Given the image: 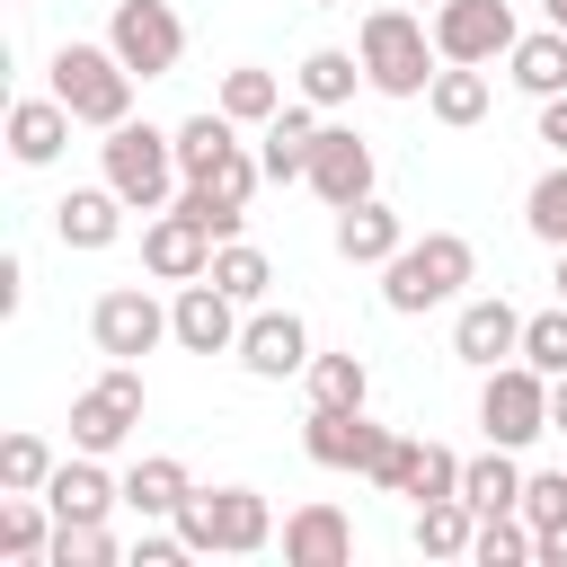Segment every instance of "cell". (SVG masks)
I'll return each instance as SVG.
<instances>
[{"label": "cell", "instance_id": "obj_1", "mask_svg": "<svg viewBox=\"0 0 567 567\" xmlns=\"http://www.w3.org/2000/svg\"><path fill=\"white\" fill-rule=\"evenodd\" d=\"M354 53H363V80H372L381 97H425V89H434V71H443V53H434V27H425V9H408V0H381V9H363V27H354Z\"/></svg>", "mask_w": 567, "mask_h": 567}, {"label": "cell", "instance_id": "obj_2", "mask_svg": "<svg viewBox=\"0 0 567 567\" xmlns=\"http://www.w3.org/2000/svg\"><path fill=\"white\" fill-rule=\"evenodd\" d=\"M470 284H478V248H470L461 230H425V239H408V248L381 266V301H390L399 319H425V310L461 301Z\"/></svg>", "mask_w": 567, "mask_h": 567}, {"label": "cell", "instance_id": "obj_3", "mask_svg": "<svg viewBox=\"0 0 567 567\" xmlns=\"http://www.w3.org/2000/svg\"><path fill=\"white\" fill-rule=\"evenodd\" d=\"M97 177L133 204V213H168L177 204V186H186V168H177V133H159V124H115L106 142H97Z\"/></svg>", "mask_w": 567, "mask_h": 567}, {"label": "cell", "instance_id": "obj_4", "mask_svg": "<svg viewBox=\"0 0 567 567\" xmlns=\"http://www.w3.org/2000/svg\"><path fill=\"white\" fill-rule=\"evenodd\" d=\"M177 532H186L195 558H257V549L284 540V532H275V505H266L257 487H195V496L177 505Z\"/></svg>", "mask_w": 567, "mask_h": 567}, {"label": "cell", "instance_id": "obj_5", "mask_svg": "<svg viewBox=\"0 0 567 567\" xmlns=\"http://www.w3.org/2000/svg\"><path fill=\"white\" fill-rule=\"evenodd\" d=\"M44 89H53L89 133H115V124L133 115V71H124V53H115V44H53Z\"/></svg>", "mask_w": 567, "mask_h": 567}, {"label": "cell", "instance_id": "obj_6", "mask_svg": "<svg viewBox=\"0 0 567 567\" xmlns=\"http://www.w3.org/2000/svg\"><path fill=\"white\" fill-rule=\"evenodd\" d=\"M478 434L505 443V452H532L549 434V372H532L523 354L496 363V372H478Z\"/></svg>", "mask_w": 567, "mask_h": 567}, {"label": "cell", "instance_id": "obj_7", "mask_svg": "<svg viewBox=\"0 0 567 567\" xmlns=\"http://www.w3.org/2000/svg\"><path fill=\"white\" fill-rule=\"evenodd\" d=\"M142 408H151V390H142V372L133 363H106L80 399H71V452H124L133 443V425H142Z\"/></svg>", "mask_w": 567, "mask_h": 567}, {"label": "cell", "instance_id": "obj_8", "mask_svg": "<svg viewBox=\"0 0 567 567\" xmlns=\"http://www.w3.org/2000/svg\"><path fill=\"white\" fill-rule=\"evenodd\" d=\"M89 337H97L106 363H142L151 346H177V337H168V301L142 292V284H106V292L89 301Z\"/></svg>", "mask_w": 567, "mask_h": 567}, {"label": "cell", "instance_id": "obj_9", "mask_svg": "<svg viewBox=\"0 0 567 567\" xmlns=\"http://www.w3.org/2000/svg\"><path fill=\"white\" fill-rule=\"evenodd\" d=\"M106 44L124 53V71H133V80H168V71L186 62V18H177L168 0H115Z\"/></svg>", "mask_w": 567, "mask_h": 567}, {"label": "cell", "instance_id": "obj_10", "mask_svg": "<svg viewBox=\"0 0 567 567\" xmlns=\"http://www.w3.org/2000/svg\"><path fill=\"white\" fill-rule=\"evenodd\" d=\"M425 27H434V53L443 62H505L514 53V0H443V9H425Z\"/></svg>", "mask_w": 567, "mask_h": 567}, {"label": "cell", "instance_id": "obj_11", "mask_svg": "<svg viewBox=\"0 0 567 567\" xmlns=\"http://www.w3.org/2000/svg\"><path fill=\"white\" fill-rule=\"evenodd\" d=\"M239 328H248V310H239L213 275H195V284L168 292V337H177L186 354H239Z\"/></svg>", "mask_w": 567, "mask_h": 567}, {"label": "cell", "instance_id": "obj_12", "mask_svg": "<svg viewBox=\"0 0 567 567\" xmlns=\"http://www.w3.org/2000/svg\"><path fill=\"white\" fill-rule=\"evenodd\" d=\"M310 354L319 346H310V319L301 310H266V301L248 310V328H239V372L248 381H301Z\"/></svg>", "mask_w": 567, "mask_h": 567}, {"label": "cell", "instance_id": "obj_13", "mask_svg": "<svg viewBox=\"0 0 567 567\" xmlns=\"http://www.w3.org/2000/svg\"><path fill=\"white\" fill-rule=\"evenodd\" d=\"M301 452H310L319 470L372 478V461L390 452V425H372V408H310V416H301Z\"/></svg>", "mask_w": 567, "mask_h": 567}, {"label": "cell", "instance_id": "obj_14", "mask_svg": "<svg viewBox=\"0 0 567 567\" xmlns=\"http://www.w3.org/2000/svg\"><path fill=\"white\" fill-rule=\"evenodd\" d=\"M328 213H346V204H363L372 186H381V159H372V142L354 133V124H328L319 133V151H310V177H301Z\"/></svg>", "mask_w": 567, "mask_h": 567}, {"label": "cell", "instance_id": "obj_15", "mask_svg": "<svg viewBox=\"0 0 567 567\" xmlns=\"http://www.w3.org/2000/svg\"><path fill=\"white\" fill-rule=\"evenodd\" d=\"M452 354H461L470 372L514 363V354H523V310H514L505 292H470V301L452 310Z\"/></svg>", "mask_w": 567, "mask_h": 567}, {"label": "cell", "instance_id": "obj_16", "mask_svg": "<svg viewBox=\"0 0 567 567\" xmlns=\"http://www.w3.org/2000/svg\"><path fill=\"white\" fill-rule=\"evenodd\" d=\"M319 106L310 97H284L266 124H257V168H266V186H301L310 177V151H319Z\"/></svg>", "mask_w": 567, "mask_h": 567}, {"label": "cell", "instance_id": "obj_17", "mask_svg": "<svg viewBox=\"0 0 567 567\" xmlns=\"http://www.w3.org/2000/svg\"><path fill=\"white\" fill-rule=\"evenodd\" d=\"M213 248H221V239H213L195 213H177V204L142 221V266H151L159 284H195V275H213Z\"/></svg>", "mask_w": 567, "mask_h": 567}, {"label": "cell", "instance_id": "obj_18", "mask_svg": "<svg viewBox=\"0 0 567 567\" xmlns=\"http://www.w3.org/2000/svg\"><path fill=\"white\" fill-rule=\"evenodd\" d=\"M44 505H53V523H106L124 505V478L97 452H62V470L44 478Z\"/></svg>", "mask_w": 567, "mask_h": 567}, {"label": "cell", "instance_id": "obj_19", "mask_svg": "<svg viewBox=\"0 0 567 567\" xmlns=\"http://www.w3.org/2000/svg\"><path fill=\"white\" fill-rule=\"evenodd\" d=\"M124 213H133V204H124L106 177H97V186H71V195L53 204V239H62V248H80V257H97V248H115V239H124Z\"/></svg>", "mask_w": 567, "mask_h": 567}, {"label": "cell", "instance_id": "obj_20", "mask_svg": "<svg viewBox=\"0 0 567 567\" xmlns=\"http://www.w3.org/2000/svg\"><path fill=\"white\" fill-rule=\"evenodd\" d=\"M346 558H354V523L328 496H310V505L284 514V567H346Z\"/></svg>", "mask_w": 567, "mask_h": 567}, {"label": "cell", "instance_id": "obj_21", "mask_svg": "<svg viewBox=\"0 0 567 567\" xmlns=\"http://www.w3.org/2000/svg\"><path fill=\"white\" fill-rule=\"evenodd\" d=\"M71 124H80V115H71L53 89H44V97H18V106H9V159H18V168H53V159L71 151Z\"/></svg>", "mask_w": 567, "mask_h": 567}, {"label": "cell", "instance_id": "obj_22", "mask_svg": "<svg viewBox=\"0 0 567 567\" xmlns=\"http://www.w3.org/2000/svg\"><path fill=\"white\" fill-rule=\"evenodd\" d=\"M186 496H195V470H186L177 452H142V461L124 470V514H142V523H177Z\"/></svg>", "mask_w": 567, "mask_h": 567}, {"label": "cell", "instance_id": "obj_23", "mask_svg": "<svg viewBox=\"0 0 567 567\" xmlns=\"http://www.w3.org/2000/svg\"><path fill=\"white\" fill-rule=\"evenodd\" d=\"M399 248H408V221H399L381 195H363V204L337 213V257H346V266H390Z\"/></svg>", "mask_w": 567, "mask_h": 567}, {"label": "cell", "instance_id": "obj_24", "mask_svg": "<svg viewBox=\"0 0 567 567\" xmlns=\"http://www.w3.org/2000/svg\"><path fill=\"white\" fill-rule=\"evenodd\" d=\"M505 80H514L532 106H540V97H558V89H567V27H549V18H540L532 35H514V53H505Z\"/></svg>", "mask_w": 567, "mask_h": 567}, {"label": "cell", "instance_id": "obj_25", "mask_svg": "<svg viewBox=\"0 0 567 567\" xmlns=\"http://www.w3.org/2000/svg\"><path fill=\"white\" fill-rule=\"evenodd\" d=\"M487 106H496V89H487V71H478V62H443V71H434V89H425V115H434L443 133L487 124Z\"/></svg>", "mask_w": 567, "mask_h": 567}, {"label": "cell", "instance_id": "obj_26", "mask_svg": "<svg viewBox=\"0 0 567 567\" xmlns=\"http://www.w3.org/2000/svg\"><path fill=\"white\" fill-rule=\"evenodd\" d=\"M523 452H505V443H487V452H470L461 461V496L478 505V514H523Z\"/></svg>", "mask_w": 567, "mask_h": 567}, {"label": "cell", "instance_id": "obj_27", "mask_svg": "<svg viewBox=\"0 0 567 567\" xmlns=\"http://www.w3.org/2000/svg\"><path fill=\"white\" fill-rule=\"evenodd\" d=\"M408 540H416V558H470V540H478V505H470V496H425L416 523H408Z\"/></svg>", "mask_w": 567, "mask_h": 567}, {"label": "cell", "instance_id": "obj_28", "mask_svg": "<svg viewBox=\"0 0 567 567\" xmlns=\"http://www.w3.org/2000/svg\"><path fill=\"white\" fill-rule=\"evenodd\" d=\"M354 89H372V80H363V53H346V44H319V53H301V71H292V97H310L319 115L346 106Z\"/></svg>", "mask_w": 567, "mask_h": 567}, {"label": "cell", "instance_id": "obj_29", "mask_svg": "<svg viewBox=\"0 0 567 567\" xmlns=\"http://www.w3.org/2000/svg\"><path fill=\"white\" fill-rule=\"evenodd\" d=\"M44 549H53V505L44 496H0V558L44 567Z\"/></svg>", "mask_w": 567, "mask_h": 567}, {"label": "cell", "instance_id": "obj_30", "mask_svg": "<svg viewBox=\"0 0 567 567\" xmlns=\"http://www.w3.org/2000/svg\"><path fill=\"white\" fill-rule=\"evenodd\" d=\"M168 133H177V168H186V177H213V168L239 151V124H230L221 106H204V115H186V124H168Z\"/></svg>", "mask_w": 567, "mask_h": 567}, {"label": "cell", "instance_id": "obj_31", "mask_svg": "<svg viewBox=\"0 0 567 567\" xmlns=\"http://www.w3.org/2000/svg\"><path fill=\"white\" fill-rule=\"evenodd\" d=\"M310 408H372V372H363V354L354 346H337V354H310Z\"/></svg>", "mask_w": 567, "mask_h": 567}, {"label": "cell", "instance_id": "obj_32", "mask_svg": "<svg viewBox=\"0 0 567 567\" xmlns=\"http://www.w3.org/2000/svg\"><path fill=\"white\" fill-rule=\"evenodd\" d=\"M213 106H221L230 124H266V115L284 106V80H275L266 62H230V71H221V97H213Z\"/></svg>", "mask_w": 567, "mask_h": 567}, {"label": "cell", "instance_id": "obj_33", "mask_svg": "<svg viewBox=\"0 0 567 567\" xmlns=\"http://www.w3.org/2000/svg\"><path fill=\"white\" fill-rule=\"evenodd\" d=\"M213 284H221L239 310H257V301H266V284H275V257H266L257 239H221V248H213Z\"/></svg>", "mask_w": 567, "mask_h": 567}, {"label": "cell", "instance_id": "obj_34", "mask_svg": "<svg viewBox=\"0 0 567 567\" xmlns=\"http://www.w3.org/2000/svg\"><path fill=\"white\" fill-rule=\"evenodd\" d=\"M53 470H62V452H53L44 434H27V425H18V434L0 443V496H44V478H53Z\"/></svg>", "mask_w": 567, "mask_h": 567}, {"label": "cell", "instance_id": "obj_35", "mask_svg": "<svg viewBox=\"0 0 567 567\" xmlns=\"http://www.w3.org/2000/svg\"><path fill=\"white\" fill-rule=\"evenodd\" d=\"M523 230L540 248H567V159H549L532 186H523Z\"/></svg>", "mask_w": 567, "mask_h": 567}, {"label": "cell", "instance_id": "obj_36", "mask_svg": "<svg viewBox=\"0 0 567 567\" xmlns=\"http://www.w3.org/2000/svg\"><path fill=\"white\" fill-rule=\"evenodd\" d=\"M115 558H124V540H115L106 523H53L44 567H115Z\"/></svg>", "mask_w": 567, "mask_h": 567}, {"label": "cell", "instance_id": "obj_37", "mask_svg": "<svg viewBox=\"0 0 567 567\" xmlns=\"http://www.w3.org/2000/svg\"><path fill=\"white\" fill-rule=\"evenodd\" d=\"M470 558H478V567H523V558H532V523H523V514H478Z\"/></svg>", "mask_w": 567, "mask_h": 567}, {"label": "cell", "instance_id": "obj_38", "mask_svg": "<svg viewBox=\"0 0 567 567\" xmlns=\"http://www.w3.org/2000/svg\"><path fill=\"white\" fill-rule=\"evenodd\" d=\"M523 363H532V372H549V381L567 372V301H549V310H532V319H523Z\"/></svg>", "mask_w": 567, "mask_h": 567}, {"label": "cell", "instance_id": "obj_39", "mask_svg": "<svg viewBox=\"0 0 567 567\" xmlns=\"http://www.w3.org/2000/svg\"><path fill=\"white\" fill-rule=\"evenodd\" d=\"M408 496H416V505H425V496H461V452L416 434V461H408Z\"/></svg>", "mask_w": 567, "mask_h": 567}, {"label": "cell", "instance_id": "obj_40", "mask_svg": "<svg viewBox=\"0 0 567 567\" xmlns=\"http://www.w3.org/2000/svg\"><path fill=\"white\" fill-rule=\"evenodd\" d=\"M523 523H532V532L567 523V470H532V478H523Z\"/></svg>", "mask_w": 567, "mask_h": 567}, {"label": "cell", "instance_id": "obj_41", "mask_svg": "<svg viewBox=\"0 0 567 567\" xmlns=\"http://www.w3.org/2000/svg\"><path fill=\"white\" fill-rule=\"evenodd\" d=\"M408 461H416V434H390V452L372 461V487L381 496H408Z\"/></svg>", "mask_w": 567, "mask_h": 567}, {"label": "cell", "instance_id": "obj_42", "mask_svg": "<svg viewBox=\"0 0 567 567\" xmlns=\"http://www.w3.org/2000/svg\"><path fill=\"white\" fill-rule=\"evenodd\" d=\"M532 133H540V151H549V159H567V89H558V97H540V124H532Z\"/></svg>", "mask_w": 567, "mask_h": 567}, {"label": "cell", "instance_id": "obj_43", "mask_svg": "<svg viewBox=\"0 0 567 567\" xmlns=\"http://www.w3.org/2000/svg\"><path fill=\"white\" fill-rule=\"evenodd\" d=\"M27 301V257H0V319Z\"/></svg>", "mask_w": 567, "mask_h": 567}, {"label": "cell", "instance_id": "obj_44", "mask_svg": "<svg viewBox=\"0 0 567 567\" xmlns=\"http://www.w3.org/2000/svg\"><path fill=\"white\" fill-rule=\"evenodd\" d=\"M532 558H540V567H567V523H549V532H532Z\"/></svg>", "mask_w": 567, "mask_h": 567}, {"label": "cell", "instance_id": "obj_45", "mask_svg": "<svg viewBox=\"0 0 567 567\" xmlns=\"http://www.w3.org/2000/svg\"><path fill=\"white\" fill-rule=\"evenodd\" d=\"M549 434H567V372L549 381Z\"/></svg>", "mask_w": 567, "mask_h": 567}, {"label": "cell", "instance_id": "obj_46", "mask_svg": "<svg viewBox=\"0 0 567 567\" xmlns=\"http://www.w3.org/2000/svg\"><path fill=\"white\" fill-rule=\"evenodd\" d=\"M540 18H549V27H567V0H540Z\"/></svg>", "mask_w": 567, "mask_h": 567}, {"label": "cell", "instance_id": "obj_47", "mask_svg": "<svg viewBox=\"0 0 567 567\" xmlns=\"http://www.w3.org/2000/svg\"><path fill=\"white\" fill-rule=\"evenodd\" d=\"M549 284H558V301H567V248H558V275H549Z\"/></svg>", "mask_w": 567, "mask_h": 567}, {"label": "cell", "instance_id": "obj_48", "mask_svg": "<svg viewBox=\"0 0 567 567\" xmlns=\"http://www.w3.org/2000/svg\"><path fill=\"white\" fill-rule=\"evenodd\" d=\"M408 9H443V0H408Z\"/></svg>", "mask_w": 567, "mask_h": 567}, {"label": "cell", "instance_id": "obj_49", "mask_svg": "<svg viewBox=\"0 0 567 567\" xmlns=\"http://www.w3.org/2000/svg\"><path fill=\"white\" fill-rule=\"evenodd\" d=\"M310 9H346V0H310Z\"/></svg>", "mask_w": 567, "mask_h": 567}]
</instances>
